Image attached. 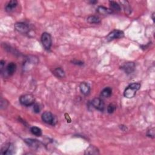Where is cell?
I'll list each match as a JSON object with an SVG mask.
<instances>
[{
  "mask_svg": "<svg viewBox=\"0 0 155 155\" xmlns=\"http://www.w3.org/2000/svg\"><path fill=\"white\" fill-rule=\"evenodd\" d=\"M96 3H97V1H91V3H92V4Z\"/></svg>",
  "mask_w": 155,
  "mask_h": 155,
  "instance_id": "obj_28",
  "label": "cell"
},
{
  "mask_svg": "<svg viewBox=\"0 0 155 155\" xmlns=\"http://www.w3.org/2000/svg\"><path fill=\"white\" fill-rule=\"evenodd\" d=\"M25 142L28 145L29 147L33 149H38L40 148L41 142L39 140L34 139H26L24 140Z\"/></svg>",
  "mask_w": 155,
  "mask_h": 155,
  "instance_id": "obj_9",
  "label": "cell"
},
{
  "mask_svg": "<svg viewBox=\"0 0 155 155\" xmlns=\"http://www.w3.org/2000/svg\"><path fill=\"white\" fill-rule=\"evenodd\" d=\"M17 69V66L14 62H10L6 67V73L9 76H12L14 74Z\"/></svg>",
  "mask_w": 155,
  "mask_h": 155,
  "instance_id": "obj_12",
  "label": "cell"
},
{
  "mask_svg": "<svg viewBox=\"0 0 155 155\" xmlns=\"http://www.w3.org/2000/svg\"><path fill=\"white\" fill-rule=\"evenodd\" d=\"M91 104L93 107L99 111H103L104 109V103L100 98H95L91 101Z\"/></svg>",
  "mask_w": 155,
  "mask_h": 155,
  "instance_id": "obj_8",
  "label": "cell"
},
{
  "mask_svg": "<svg viewBox=\"0 0 155 155\" xmlns=\"http://www.w3.org/2000/svg\"><path fill=\"white\" fill-rule=\"evenodd\" d=\"M121 3L123 5L124 10H125V13H130L131 12H132V11H131V8L130 7V5H129L128 1H121Z\"/></svg>",
  "mask_w": 155,
  "mask_h": 155,
  "instance_id": "obj_21",
  "label": "cell"
},
{
  "mask_svg": "<svg viewBox=\"0 0 155 155\" xmlns=\"http://www.w3.org/2000/svg\"><path fill=\"white\" fill-rule=\"evenodd\" d=\"M116 108V105L115 104H110L108 105L107 107V111L108 113L110 114L113 113L114 111H115Z\"/></svg>",
  "mask_w": 155,
  "mask_h": 155,
  "instance_id": "obj_22",
  "label": "cell"
},
{
  "mask_svg": "<svg viewBox=\"0 0 155 155\" xmlns=\"http://www.w3.org/2000/svg\"><path fill=\"white\" fill-rule=\"evenodd\" d=\"M79 88L81 93L84 95H88L90 93V87L89 84H87V82H81Z\"/></svg>",
  "mask_w": 155,
  "mask_h": 155,
  "instance_id": "obj_11",
  "label": "cell"
},
{
  "mask_svg": "<svg viewBox=\"0 0 155 155\" xmlns=\"http://www.w3.org/2000/svg\"><path fill=\"white\" fill-rule=\"evenodd\" d=\"M42 119L45 123L55 125L57 122L55 116L50 111H46L42 115Z\"/></svg>",
  "mask_w": 155,
  "mask_h": 155,
  "instance_id": "obj_2",
  "label": "cell"
},
{
  "mask_svg": "<svg viewBox=\"0 0 155 155\" xmlns=\"http://www.w3.org/2000/svg\"><path fill=\"white\" fill-rule=\"evenodd\" d=\"M97 12L102 15H109L113 13V11L110 9L107 8L104 6H99L97 9Z\"/></svg>",
  "mask_w": 155,
  "mask_h": 155,
  "instance_id": "obj_15",
  "label": "cell"
},
{
  "mask_svg": "<svg viewBox=\"0 0 155 155\" xmlns=\"http://www.w3.org/2000/svg\"><path fill=\"white\" fill-rule=\"evenodd\" d=\"M109 4L111 7V10L112 11H115L116 12H119L121 11V7L118 3L113 1H109Z\"/></svg>",
  "mask_w": 155,
  "mask_h": 155,
  "instance_id": "obj_18",
  "label": "cell"
},
{
  "mask_svg": "<svg viewBox=\"0 0 155 155\" xmlns=\"http://www.w3.org/2000/svg\"><path fill=\"white\" fill-rule=\"evenodd\" d=\"M147 136H148V137L154 138V129L153 128V129H150L147 132Z\"/></svg>",
  "mask_w": 155,
  "mask_h": 155,
  "instance_id": "obj_23",
  "label": "cell"
},
{
  "mask_svg": "<svg viewBox=\"0 0 155 155\" xmlns=\"http://www.w3.org/2000/svg\"><path fill=\"white\" fill-rule=\"evenodd\" d=\"M53 74L56 77L60 78H63L65 77V72L61 67L55 69L53 70Z\"/></svg>",
  "mask_w": 155,
  "mask_h": 155,
  "instance_id": "obj_16",
  "label": "cell"
},
{
  "mask_svg": "<svg viewBox=\"0 0 155 155\" xmlns=\"http://www.w3.org/2000/svg\"><path fill=\"white\" fill-rule=\"evenodd\" d=\"M14 26L15 30L21 33H27L30 30L29 26L24 23H17L15 24Z\"/></svg>",
  "mask_w": 155,
  "mask_h": 155,
  "instance_id": "obj_6",
  "label": "cell"
},
{
  "mask_svg": "<svg viewBox=\"0 0 155 155\" xmlns=\"http://www.w3.org/2000/svg\"><path fill=\"white\" fill-rule=\"evenodd\" d=\"M0 65H1V70H2L4 67V66L5 65V61L3 60H1V61H0Z\"/></svg>",
  "mask_w": 155,
  "mask_h": 155,
  "instance_id": "obj_26",
  "label": "cell"
},
{
  "mask_svg": "<svg viewBox=\"0 0 155 155\" xmlns=\"http://www.w3.org/2000/svg\"><path fill=\"white\" fill-rule=\"evenodd\" d=\"M99 154V151L98 148L96 147L94 145H90L87 148L85 152V154Z\"/></svg>",
  "mask_w": 155,
  "mask_h": 155,
  "instance_id": "obj_14",
  "label": "cell"
},
{
  "mask_svg": "<svg viewBox=\"0 0 155 155\" xmlns=\"http://www.w3.org/2000/svg\"><path fill=\"white\" fill-rule=\"evenodd\" d=\"M72 62H73V64H76V65H83V62H82V61H77V60H74V61H72Z\"/></svg>",
  "mask_w": 155,
  "mask_h": 155,
  "instance_id": "obj_25",
  "label": "cell"
},
{
  "mask_svg": "<svg viewBox=\"0 0 155 155\" xmlns=\"http://www.w3.org/2000/svg\"><path fill=\"white\" fill-rule=\"evenodd\" d=\"M30 132L36 136H41L42 135L41 129L39 127H35V126L30 128Z\"/></svg>",
  "mask_w": 155,
  "mask_h": 155,
  "instance_id": "obj_19",
  "label": "cell"
},
{
  "mask_svg": "<svg viewBox=\"0 0 155 155\" xmlns=\"http://www.w3.org/2000/svg\"><path fill=\"white\" fill-rule=\"evenodd\" d=\"M41 42L44 47L46 50H48L50 49L52 44V36L49 33L44 32L42 34Z\"/></svg>",
  "mask_w": 155,
  "mask_h": 155,
  "instance_id": "obj_3",
  "label": "cell"
},
{
  "mask_svg": "<svg viewBox=\"0 0 155 155\" xmlns=\"http://www.w3.org/2000/svg\"><path fill=\"white\" fill-rule=\"evenodd\" d=\"M154 13H153V15H152V18H153V21H154Z\"/></svg>",
  "mask_w": 155,
  "mask_h": 155,
  "instance_id": "obj_27",
  "label": "cell"
},
{
  "mask_svg": "<svg viewBox=\"0 0 155 155\" xmlns=\"http://www.w3.org/2000/svg\"><path fill=\"white\" fill-rule=\"evenodd\" d=\"M124 33L119 30H114L111 32L109 35L107 36L106 40L107 41H111L115 39H118L124 37Z\"/></svg>",
  "mask_w": 155,
  "mask_h": 155,
  "instance_id": "obj_5",
  "label": "cell"
},
{
  "mask_svg": "<svg viewBox=\"0 0 155 155\" xmlns=\"http://www.w3.org/2000/svg\"><path fill=\"white\" fill-rule=\"evenodd\" d=\"M112 94V89L110 87H106L101 91V96L104 98H109Z\"/></svg>",
  "mask_w": 155,
  "mask_h": 155,
  "instance_id": "obj_17",
  "label": "cell"
},
{
  "mask_svg": "<svg viewBox=\"0 0 155 155\" xmlns=\"http://www.w3.org/2000/svg\"><path fill=\"white\" fill-rule=\"evenodd\" d=\"M33 111L36 113H40V111H41L40 105L38 104H33Z\"/></svg>",
  "mask_w": 155,
  "mask_h": 155,
  "instance_id": "obj_24",
  "label": "cell"
},
{
  "mask_svg": "<svg viewBox=\"0 0 155 155\" xmlns=\"http://www.w3.org/2000/svg\"><path fill=\"white\" fill-rule=\"evenodd\" d=\"M87 21L90 24H98L101 22V20L97 16H90L87 18Z\"/></svg>",
  "mask_w": 155,
  "mask_h": 155,
  "instance_id": "obj_20",
  "label": "cell"
},
{
  "mask_svg": "<svg viewBox=\"0 0 155 155\" xmlns=\"http://www.w3.org/2000/svg\"><path fill=\"white\" fill-rule=\"evenodd\" d=\"M18 6V1L16 0H12L9 1L6 6V11L8 12H11L17 7Z\"/></svg>",
  "mask_w": 155,
  "mask_h": 155,
  "instance_id": "obj_13",
  "label": "cell"
},
{
  "mask_svg": "<svg viewBox=\"0 0 155 155\" xmlns=\"http://www.w3.org/2000/svg\"><path fill=\"white\" fill-rule=\"evenodd\" d=\"M20 103L24 106H30L35 103V98L31 94H27L23 95L19 98Z\"/></svg>",
  "mask_w": 155,
  "mask_h": 155,
  "instance_id": "obj_4",
  "label": "cell"
},
{
  "mask_svg": "<svg viewBox=\"0 0 155 155\" xmlns=\"http://www.w3.org/2000/svg\"><path fill=\"white\" fill-rule=\"evenodd\" d=\"M140 88V84L139 83H133L129 85L127 88L125 89L124 95L127 98H133L136 95V91L139 90Z\"/></svg>",
  "mask_w": 155,
  "mask_h": 155,
  "instance_id": "obj_1",
  "label": "cell"
},
{
  "mask_svg": "<svg viewBox=\"0 0 155 155\" xmlns=\"http://www.w3.org/2000/svg\"><path fill=\"white\" fill-rule=\"evenodd\" d=\"M135 68V64L133 62H127L124 64L122 67H121V69H122L126 74H132V73L134 71Z\"/></svg>",
  "mask_w": 155,
  "mask_h": 155,
  "instance_id": "obj_10",
  "label": "cell"
},
{
  "mask_svg": "<svg viewBox=\"0 0 155 155\" xmlns=\"http://www.w3.org/2000/svg\"><path fill=\"white\" fill-rule=\"evenodd\" d=\"M15 152L14 145L11 143L4 145L1 148V154L4 155H11Z\"/></svg>",
  "mask_w": 155,
  "mask_h": 155,
  "instance_id": "obj_7",
  "label": "cell"
}]
</instances>
